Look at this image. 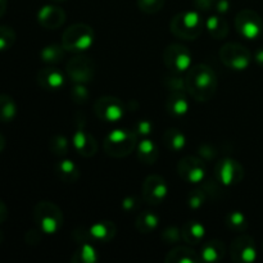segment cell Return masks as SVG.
<instances>
[{"label": "cell", "instance_id": "1", "mask_svg": "<svg viewBox=\"0 0 263 263\" xmlns=\"http://www.w3.org/2000/svg\"><path fill=\"white\" fill-rule=\"evenodd\" d=\"M186 91L198 102H208L217 90V74L207 64H194L187 71Z\"/></svg>", "mask_w": 263, "mask_h": 263}, {"label": "cell", "instance_id": "2", "mask_svg": "<svg viewBox=\"0 0 263 263\" xmlns=\"http://www.w3.org/2000/svg\"><path fill=\"white\" fill-rule=\"evenodd\" d=\"M205 28V21L197 10H185L175 15L170 22V30L176 37L194 40Z\"/></svg>", "mask_w": 263, "mask_h": 263}, {"label": "cell", "instance_id": "3", "mask_svg": "<svg viewBox=\"0 0 263 263\" xmlns=\"http://www.w3.org/2000/svg\"><path fill=\"white\" fill-rule=\"evenodd\" d=\"M138 146V135L127 128H116L110 131L103 141L104 152L113 158H125Z\"/></svg>", "mask_w": 263, "mask_h": 263}, {"label": "cell", "instance_id": "4", "mask_svg": "<svg viewBox=\"0 0 263 263\" xmlns=\"http://www.w3.org/2000/svg\"><path fill=\"white\" fill-rule=\"evenodd\" d=\"M33 220L39 230L46 235L59 233L64 221L61 208L48 200H43L36 204L33 210Z\"/></svg>", "mask_w": 263, "mask_h": 263}, {"label": "cell", "instance_id": "5", "mask_svg": "<svg viewBox=\"0 0 263 263\" xmlns=\"http://www.w3.org/2000/svg\"><path fill=\"white\" fill-rule=\"evenodd\" d=\"M94 30L86 23H74L64 30L62 45L67 51L81 53L87 50L94 43Z\"/></svg>", "mask_w": 263, "mask_h": 263}, {"label": "cell", "instance_id": "6", "mask_svg": "<svg viewBox=\"0 0 263 263\" xmlns=\"http://www.w3.org/2000/svg\"><path fill=\"white\" fill-rule=\"evenodd\" d=\"M74 120H76V126L72 136V145L80 156L90 158L98 152V141L95 140L94 135L87 131L86 118L82 113L77 112Z\"/></svg>", "mask_w": 263, "mask_h": 263}, {"label": "cell", "instance_id": "7", "mask_svg": "<svg viewBox=\"0 0 263 263\" xmlns=\"http://www.w3.org/2000/svg\"><path fill=\"white\" fill-rule=\"evenodd\" d=\"M220 59L228 68L234 71H246L252 62V54L239 43H226L220 49Z\"/></svg>", "mask_w": 263, "mask_h": 263}, {"label": "cell", "instance_id": "8", "mask_svg": "<svg viewBox=\"0 0 263 263\" xmlns=\"http://www.w3.org/2000/svg\"><path fill=\"white\" fill-rule=\"evenodd\" d=\"M163 62L174 73H184L193 66L192 53L181 44H170L163 51Z\"/></svg>", "mask_w": 263, "mask_h": 263}, {"label": "cell", "instance_id": "9", "mask_svg": "<svg viewBox=\"0 0 263 263\" xmlns=\"http://www.w3.org/2000/svg\"><path fill=\"white\" fill-rule=\"evenodd\" d=\"M66 73L73 84H89L95 76V62L86 55L73 57L67 62Z\"/></svg>", "mask_w": 263, "mask_h": 263}, {"label": "cell", "instance_id": "10", "mask_svg": "<svg viewBox=\"0 0 263 263\" xmlns=\"http://www.w3.org/2000/svg\"><path fill=\"white\" fill-rule=\"evenodd\" d=\"M215 177L222 186H235L244 179V168L235 159L222 158L216 163Z\"/></svg>", "mask_w": 263, "mask_h": 263}, {"label": "cell", "instance_id": "11", "mask_svg": "<svg viewBox=\"0 0 263 263\" xmlns=\"http://www.w3.org/2000/svg\"><path fill=\"white\" fill-rule=\"evenodd\" d=\"M94 112L99 120L117 122L125 116L126 105L116 97H100L94 102Z\"/></svg>", "mask_w": 263, "mask_h": 263}, {"label": "cell", "instance_id": "12", "mask_svg": "<svg viewBox=\"0 0 263 263\" xmlns=\"http://www.w3.org/2000/svg\"><path fill=\"white\" fill-rule=\"evenodd\" d=\"M235 28L243 37L254 40L263 32V21L261 15L252 9H243L236 14Z\"/></svg>", "mask_w": 263, "mask_h": 263}, {"label": "cell", "instance_id": "13", "mask_svg": "<svg viewBox=\"0 0 263 263\" xmlns=\"http://www.w3.org/2000/svg\"><path fill=\"white\" fill-rule=\"evenodd\" d=\"M231 261L236 263H252L257 259L256 241L247 234L236 236L230 244Z\"/></svg>", "mask_w": 263, "mask_h": 263}, {"label": "cell", "instance_id": "14", "mask_svg": "<svg viewBox=\"0 0 263 263\" xmlns=\"http://www.w3.org/2000/svg\"><path fill=\"white\" fill-rule=\"evenodd\" d=\"M177 172L180 177L190 184H199L204 180L207 167L203 158L194 156H186L177 163Z\"/></svg>", "mask_w": 263, "mask_h": 263}, {"label": "cell", "instance_id": "15", "mask_svg": "<svg viewBox=\"0 0 263 263\" xmlns=\"http://www.w3.org/2000/svg\"><path fill=\"white\" fill-rule=\"evenodd\" d=\"M168 194V185L159 175H149L143 182V199L148 204L158 205L164 202Z\"/></svg>", "mask_w": 263, "mask_h": 263}, {"label": "cell", "instance_id": "16", "mask_svg": "<svg viewBox=\"0 0 263 263\" xmlns=\"http://www.w3.org/2000/svg\"><path fill=\"white\" fill-rule=\"evenodd\" d=\"M37 21L44 28L57 30L66 22V12L57 5H44L37 12Z\"/></svg>", "mask_w": 263, "mask_h": 263}, {"label": "cell", "instance_id": "17", "mask_svg": "<svg viewBox=\"0 0 263 263\" xmlns=\"http://www.w3.org/2000/svg\"><path fill=\"white\" fill-rule=\"evenodd\" d=\"M37 84L44 90L57 91L64 86L66 76L61 69L55 68V67H45L37 72Z\"/></svg>", "mask_w": 263, "mask_h": 263}, {"label": "cell", "instance_id": "18", "mask_svg": "<svg viewBox=\"0 0 263 263\" xmlns=\"http://www.w3.org/2000/svg\"><path fill=\"white\" fill-rule=\"evenodd\" d=\"M116 234H117V228H116L115 222L108 220L98 221L87 229V235H89L90 240L94 243H109L110 240H113Z\"/></svg>", "mask_w": 263, "mask_h": 263}, {"label": "cell", "instance_id": "19", "mask_svg": "<svg viewBox=\"0 0 263 263\" xmlns=\"http://www.w3.org/2000/svg\"><path fill=\"white\" fill-rule=\"evenodd\" d=\"M166 109L172 117H184L189 112V100L185 91H171L166 100Z\"/></svg>", "mask_w": 263, "mask_h": 263}, {"label": "cell", "instance_id": "20", "mask_svg": "<svg viewBox=\"0 0 263 263\" xmlns=\"http://www.w3.org/2000/svg\"><path fill=\"white\" fill-rule=\"evenodd\" d=\"M226 247L218 239L204 243L200 251V261L207 263H217L225 258Z\"/></svg>", "mask_w": 263, "mask_h": 263}, {"label": "cell", "instance_id": "21", "mask_svg": "<svg viewBox=\"0 0 263 263\" xmlns=\"http://www.w3.org/2000/svg\"><path fill=\"white\" fill-rule=\"evenodd\" d=\"M164 261L167 263H199L200 256H198L197 252L193 251L189 247L176 246L167 253L164 257Z\"/></svg>", "mask_w": 263, "mask_h": 263}, {"label": "cell", "instance_id": "22", "mask_svg": "<svg viewBox=\"0 0 263 263\" xmlns=\"http://www.w3.org/2000/svg\"><path fill=\"white\" fill-rule=\"evenodd\" d=\"M136 153H138V158L141 163L151 166V164L156 163L157 159H158L159 149L153 140L143 139V140L138 143Z\"/></svg>", "mask_w": 263, "mask_h": 263}, {"label": "cell", "instance_id": "23", "mask_svg": "<svg viewBox=\"0 0 263 263\" xmlns=\"http://www.w3.org/2000/svg\"><path fill=\"white\" fill-rule=\"evenodd\" d=\"M55 174L61 181L66 184H74L80 177V170L71 159H62L55 164Z\"/></svg>", "mask_w": 263, "mask_h": 263}, {"label": "cell", "instance_id": "24", "mask_svg": "<svg viewBox=\"0 0 263 263\" xmlns=\"http://www.w3.org/2000/svg\"><path fill=\"white\" fill-rule=\"evenodd\" d=\"M99 261V254L95 247L92 246L91 240L79 241L76 252L72 256L73 263H97Z\"/></svg>", "mask_w": 263, "mask_h": 263}, {"label": "cell", "instance_id": "25", "mask_svg": "<svg viewBox=\"0 0 263 263\" xmlns=\"http://www.w3.org/2000/svg\"><path fill=\"white\" fill-rule=\"evenodd\" d=\"M205 30L208 31L211 36L216 40H222L226 36L229 35V27L228 21L223 17H221V14H215L210 15V17L205 20Z\"/></svg>", "mask_w": 263, "mask_h": 263}, {"label": "cell", "instance_id": "26", "mask_svg": "<svg viewBox=\"0 0 263 263\" xmlns=\"http://www.w3.org/2000/svg\"><path fill=\"white\" fill-rule=\"evenodd\" d=\"M181 233L187 244H200L205 236V228L199 221H187L182 226Z\"/></svg>", "mask_w": 263, "mask_h": 263}, {"label": "cell", "instance_id": "27", "mask_svg": "<svg viewBox=\"0 0 263 263\" xmlns=\"http://www.w3.org/2000/svg\"><path fill=\"white\" fill-rule=\"evenodd\" d=\"M162 139H163L164 146L171 152H180L186 145V136L179 128H167Z\"/></svg>", "mask_w": 263, "mask_h": 263}, {"label": "cell", "instance_id": "28", "mask_svg": "<svg viewBox=\"0 0 263 263\" xmlns=\"http://www.w3.org/2000/svg\"><path fill=\"white\" fill-rule=\"evenodd\" d=\"M159 225V217L152 211H144V212L139 213L136 217L135 226L138 229L139 233L141 234H149L152 231L156 230Z\"/></svg>", "mask_w": 263, "mask_h": 263}, {"label": "cell", "instance_id": "29", "mask_svg": "<svg viewBox=\"0 0 263 263\" xmlns=\"http://www.w3.org/2000/svg\"><path fill=\"white\" fill-rule=\"evenodd\" d=\"M66 51L67 50L62 44H50V45H46L41 49L40 58L44 63L51 66V64H57L63 61Z\"/></svg>", "mask_w": 263, "mask_h": 263}, {"label": "cell", "instance_id": "30", "mask_svg": "<svg viewBox=\"0 0 263 263\" xmlns=\"http://www.w3.org/2000/svg\"><path fill=\"white\" fill-rule=\"evenodd\" d=\"M17 116V104L7 94H0V122H12Z\"/></svg>", "mask_w": 263, "mask_h": 263}, {"label": "cell", "instance_id": "31", "mask_svg": "<svg viewBox=\"0 0 263 263\" xmlns=\"http://www.w3.org/2000/svg\"><path fill=\"white\" fill-rule=\"evenodd\" d=\"M226 226L231 231L238 234H243L248 229V220L247 216L240 211H233L226 216Z\"/></svg>", "mask_w": 263, "mask_h": 263}, {"label": "cell", "instance_id": "32", "mask_svg": "<svg viewBox=\"0 0 263 263\" xmlns=\"http://www.w3.org/2000/svg\"><path fill=\"white\" fill-rule=\"evenodd\" d=\"M69 146H71V143H69L68 139L64 135H54L53 138L49 141V148H50V152L57 157H64L67 156V153L69 152Z\"/></svg>", "mask_w": 263, "mask_h": 263}, {"label": "cell", "instance_id": "33", "mask_svg": "<svg viewBox=\"0 0 263 263\" xmlns=\"http://www.w3.org/2000/svg\"><path fill=\"white\" fill-rule=\"evenodd\" d=\"M72 102L77 105H82L89 102L90 91L86 87V84H74L71 89Z\"/></svg>", "mask_w": 263, "mask_h": 263}, {"label": "cell", "instance_id": "34", "mask_svg": "<svg viewBox=\"0 0 263 263\" xmlns=\"http://www.w3.org/2000/svg\"><path fill=\"white\" fill-rule=\"evenodd\" d=\"M164 85L170 91H186V81L180 76V73H171L164 79Z\"/></svg>", "mask_w": 263, "mask_h": 263}, {"label": "cell", "instance_id": "35", "mask_svg": "<svg viewBox=\"0 0 263 263\" xmlns=\"http://www.w3.org/2000/svg\"><path fill=\"white\" fill-rule=\"evenodd\" d=\"M161 238H162V240L167 244V246H175V244H177V243H180L181 240H184V239H182L181 230H180L179 228H176V226H168V228L164 229L163 233H162V235H161Z\"/></svg>", "mask_w": 263, "mask_h": 263}, {"label": "cell", "instance_id": "36", "mask_svg": "<svg viewBox=\"0 0 263 263\" xmlns=\"http://www.w3.org/2000/svg\"><path fill=\"white\" fill-rule=\"evenodd\" d=\"M164 0H138V7L145 14H156L163 8Z\"/></svg>", "mask_w": 263, "mask_h": 263}, {"label": "cell", "instance_id": "37", "mask_svg": "<svg viewBox=\"0 0 263 263\" xmlns=\"http://www.w3.org/2000/svg\"><path fill=\"white\" fill-rule=\"evenodd\" d=\"M15 32L8 26H0V51L7 50L14 44Z\"/></svg>", "mask_w": 263, "mask_h": 263}, {"label": "cell", "instance_id": "38", "mask_svg": "<svg viewBox=\"0 0 263 263\" xmlns=\"http://www.w3.org/2000/svg\"><path fill=\"white\" fill-rule=\"evenodd\" d=\"M205 203V193L202 189L193 190L187 195V205L190 210H199Z\"/></svg>", "mask_w": 263, "mask_h": 263}, {"label": "cell", "instance_id": "39", "mask_svg": "<svg viewBox=\"0 0 263 263\" xmlns=\"http://www.w3.org/2000/svg\"><path fill=\"white\" fill-rule=\"evenodd\" d=\"M153 122L149 120H141L139 121L135 125V128H134V133L138 136H148L151 135L152 131H153Z\"/></svg>", "mask_w": 263, "mask_h": 263}, {"label": "cell", "instance_id": "40", "mask_svg": "<svg viewBox=\"0 0 263 263\" xmlns=\"http://www.w3.org/2000/svg\"><path fill=\"white\" fill-rule=\"evenodd\" d=\"M121 207H122L123 211L126 212H134L136 208L139 207V199L134 195H130V197H126L125 199L121 203Z\"/></svg>", "mask_w": 263, "mask_h": 263}, {"label": "cell", "instance_id": "41", "mask_svg": "<svg viewBox=\"0 0 263 263\" xmlns=\"http://www.w3.org/2000/svg\"><path fill=\"white\" fill-rule=\"evenodd\" d=\"M217 0H194V5L200 12H211L215 9Z\"/></svg>", "mask_w": 263, "mask_h": 263}, {"label": "cell", "instance_id": "42", "mask_svg": "<svg viewBox=\"0 0 263 263\" xmlns=\"http://www.w3.org/2000/svg\"><path fill=\"white\" fill-rule=\"evenodd\" d=\"M215 9L217 10L218 14H225L230 9V3H229V0H217Z\"/></svg>", "mask_w": 263, "mask_h": 263}, {"label": "cell", "instance_id": "43", "mask_svg": "<svg viewBox=\"0 0 263 263\" xmlns=\"http://www.w3.org/2000/svg\"><path fill=\"white\" fill-rule=\"evenodd\" d=\"M7 216H8V210H7V205L4 204V202L0 200V223L4 222L7 220Z\"/></svg>", "mask_w": 263, "mask_h": 263}, {"label": "cell", "instance_id": "44", "mask_svg": "<svg viewBox=\"0 0 263 263\" xmlns=\"http://www.w3.org/2000/svg\"><path fill=\"white\" fill-rule=\"evenodd\" d=\"M254 61H256V63L258 64V66L263 67V48H259L258 50L254 53Z\"/></svg>", "mask_w": 263, "mask_h": 263}, {"label": "cell", "instance_id": "45", "mask_svg": "<svg viewBox=\"0 0 263 263\" xmlns=\"http://www.w3.org/2000/svg\"><path fill=\"white\" fill-rule=\"evenodd\" d=\"M7 10V0H0V17L5 13Z\"/></svg>", "mask_w": 263, "mask_h": 263}, {"label": "cell", "instance_id": "46", "mask_svg": "<svg viewBox=\"0 0 263 263\" xmlns=\"http://www.w3.org/2000/svg\"><path fill=\"white\" fill-rule=\"evenodd\" d=\"M4 148H5V139H4V136L0 134V152L4 151Z\"/></svg>", "mask_w": 263, "mask_h": 263}, {"label": "cell", "instance_id": "47", "mask_svg": "<svg viewBox=\"0 0 263 263\" xmlns=\"http://www.w3.org/2000/svg\"><path fill=\"white\" fill-rule=\"evenodd\" d=\"M3 238H4V236H3V233H2V231H0V243H2V241H3Z\"/></svg>", "mask_w": 263, "mask_h": 263}, {"label": "cell", "instance_id": "48", "mask_svg": "<svg viewBox=\"0 0 263 263\" xmlns=\"http://www.w3.org/2000/svg\"><path fill=\"white\" fill-rule=\"evenodd\" d=\"M53 2H63V0H53Z\"/></svg>", "mask_w": 263, "mask_h": 263}, {"label": "cell", "instance_id": "49", "mask_svg": "<svg viewBox=\"0 0 263 263\" xmlns=\"http://www.w3.org/2000/svg\"><path fill=\"white\" fill-rule=\"evenodd\" d=\"M262 249H263V243H262Z\"/></svg>", "mask_w": 263, "mask_h": 263}]
</instances>
